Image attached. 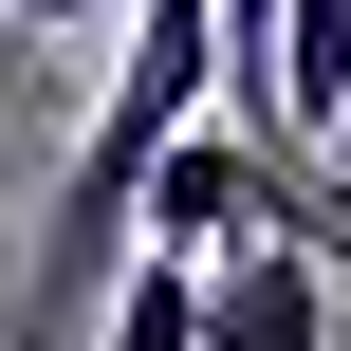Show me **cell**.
Wrapping results in <instances>:
<instances>
[{
  "label": "cell",
  "mask_w": 351,
  "mask_h": 351,
  "mask_svg": "<svg viewBox=\"0 0 351 351\" xmlns=\"http://www.w3.org/2000/svg\"><path fill=\"white\" fill-rule=\"evenodd\" d=\"M222 93H241L222 0H148L130 56H111V93H93V130H74V167H56V204H37V296H19L37 333H74L93 278H130V204H148V167H167Z\"/></svg>",
  "instance_id": "obj_1"
},
{
  "label": "cell",
  "mask_w": 351,
  "mask_h": 351,
  "mask_svg": "<svg viewBox=\"0 0 351 351\" xmlns=\"http://www.w3.org/2000/svg\"><path fill=\"white\" fill-rule=\"evenodd\" d=\"M241 130H278V148L351 130V0H278V56L241 74Z\"/></svg>",
  "instance_id": "obj_2"
},
{
  "label": "cell",
  "mask_w": 351,
  "mask_h": 351,
  "mask_svg": "<svg viewBox=\"0 0 351 351\" xmlns=\"http://www.w3.org/2000/svg\"><path fill=\"white\" fill-rule=\"evenodd\" d=\"M204 351H333L315 241H241V259H204Z\"/></svg>",
  "instance_id": "obj_3"
},
{
  "label": "cell",
  "mask_w": 351,
  "mask_h": 351,
  "mask_svg": "<svg viewBox=\"0 0 351 351\" xmlns=\"http://www.w3.org/2000/svg\"><path fill=\"white\" fill-rule=\"evenodd\" d=\"M111 351H204V259L130 241V278H111Z\"/></svg>",
  "instance_id": "obj_4"
},
{
  "label": "cell",
  "mask_w": 351,
  "mask_h": 351,
  "mask_svg": "<svg viewBox=\"0 0 351 351\" xmlns=\"http://www.w3.org/2000/svg\"><path fill=\"white\" fill-rule=\"evenodd\" d=\"M19 37H93V19H130V0H0Z\"/></svg>",
  "instance_id": "obj_5"
},
{
  "label": "cell",
  "mask_w": 351,
  "mask_h": 351,
  "mask_svg": "<svg viewBox=\"0 0 351 351\" xmlns=\"http://www.w3.org/2000/svg\"><path fill=\"white\" fill-rule=\"evenodd\" d=\"M0 111H19V19H0Z\"/></svg>",
  "instance_id": "obj_6"
}]
</instances>
